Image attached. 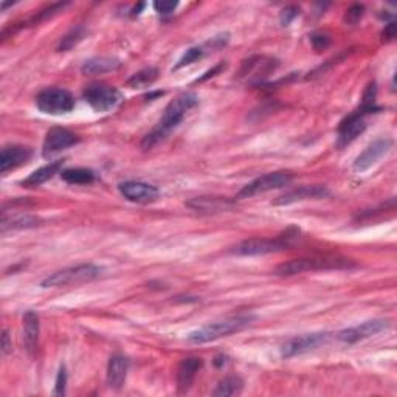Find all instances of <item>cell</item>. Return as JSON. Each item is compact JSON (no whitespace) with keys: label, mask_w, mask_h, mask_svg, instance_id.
Returning <instances> with one entry per match:
<instances>
[{"label":"cell","mask_w":397,"mask_h":397,"mask_svg":"<svg viewBox=\"0 0 397 397\" xmlns=\"http://www.w3.org/2000/svg\"><path fill=\"white\" fill-rule=\"evenodd\" d=\"M277 61L266 56H252L244 61L237 79L249 84H261L272 72H275Z\"/></svg>","instance_id":"10"},{"label":"cell","mask_w":397,"mask_h":397,"mask_svg":"<svg viewBox=\"0 0 397 397\" xmlns=\"http://www.w3.org/2000/svg\"><path fill=\"white\" fill-rule=\"evenodd\" d=\"M202 56H204V50H202L200 47H192L190 50H187V53L180 58L179 61V64L175 66V70H179L185 66H191L196 63V61H199Z\"/></svg>","instance_id":"30"},{"label":"cell","mask_w":397,"mask_h":397,"mask_svg":"<svg viewBox=\"0 0 397 397\" xmlns=\"http://www.w3.org/2000/svg\"><path fill=\"white\" fill-rule=\"evenodd\" d=\"M63 177L70 185H89L95 180V172L92 170H86V167H70L61 172Z\"/></svg>","instance_id":"26"},{"label":"cell","mask_w":397,"mask_h":397,"mask_svg":"<svg viewBox=\"0 0 397 397\" xmlns=\"http://www.w3.org/2000/svg\"><path fill=\"white\" fill-rule=\"evenodd\" d=\"M158 78V70L155 67H146L140 70L135 75H132L128 79V86L132 89H141V87L151 86L155 79Z\"/></svg>","instance_id":"27"},{"label":"cell","mask_w":397,"mask_h":397,"mask_svg":"<svg viewBox=\"0 0 397 397\" xmlns=\"http://www.w3.org/2000/svg\"><path fill=\"white\" fill-rule=\"evenodd\" d=\"M299 236L298 228H287L277 237H252L241 242L234 249V253L242 254V257H259V254L278 253L289 249Z\"/></svg>","instance_id":"4"},{"label":"cell","mask_w":397,"mask_h":397,"mask_svg":"<svg viewBox=\"0 0 397 397\" xmlns=\"http://www.w3.org/2000/svg\"><path fill=\"white\" fill-rule=\"evenodd\" d=\"M364 13H365V6L364 5H360V4L351 5L348 10H346L345 22L349 24V25H356V24L360 22L361 17H364Z\"/></svg>","instance_id":"31"},{"label":"cell","mask_w":397,"mask_h":397,"mask_svg":"<svg viewBox=\"0 0 397 397\" xmlns=\"http://www.w3.org/2000/svg\"><path fill=\"white\" fill-rule=\"evenodd\" d=\"M331 334L328 332H315V334H304L299 337L290 339L281 346V356L284 359H292L297 356H301L307 351H312L319 348L320 345H324L329 340Z\"/></svg>","instance_id":"11"},{"label":"cell","mask_w":397,"mask_h":397,"mask_svg":"<svg viewBox=\"0 0 397 397\" xmlns=\"http://www.w3.org/2000/svg\"><path fill=\"white\" fill-rule=\"evenodd\" d=\"M357 264L348 258L337 257H312V258H299L287 262H282L277 267L278 277H294L304 272H316V270H351L356 269Z\"/></svg>","instance_id":"3"},{"label":"cell","mask_w":397,"mask_h":397,"mask_svg":"<svg viewBox=\"0 0 397 397\" xmlns=\"http://www.w3.org/2000/svg\"><path fill=\"white\" fill-rule=\"evenodd\" d=\"M66 386H67V369L63 365L59 368L58 376H56V382H55V391L53 394L55 396H64L66 394Z\"/></svg>","instance_id":"33"},{"label":"cell","mask_w":397,"mask_h":397,"mask_svg":"<svg viewBox=\"0 0 397 397\" xmlns=\"http://www.w3.org/2000/svg\"><path fill=\"white\" fill-rule=\"evenodd\" d=\"M202 365H204V361L199 357H188L182 360V364L177 368V388L180 393L190 391Z\"/></svg>","instance_id":"19"},{"label":"cell","mask_w":397,"mask_h":397,"mask_svg":"<svg viewBox=\"0 0 397 397\" xmlns=\"http://www.w3.org/2000/svg\"><path fill=\"white\" fill-rule=\"evenodd\" d=\"M199 104V96L192 92L180 93L177 98H174L170 104L165 108L162 118L158 120L157 126L148 132V134L141 140V149L149 151L154 146H157L160 141H163L171 132L177 128L183 118L187 117V113L191 112Z\"/></svg>","instance_id":"1"},{"label":"cell","mask_w":397,"mask_h":397,"mask_svg":"<svg viewBox=\"0 0 397 397\" xmlns=\"http://www.w3.org/2000/svg\"><path fill=\"white\" fill-rule=\"evenodd\" d=\"M118 190L123 197L129 202H134V204H151V202L158 199V194H160L154 185L140 180L121 182L118 185Z\"/></svg>","instance_id":"13"},{"label":"cell","mask_w":397,"mask_h":397,"mask_svg":"<svg viewBox=\"0 0 397 397\" xmlns=\"http://www.w3.org/2000/svg\"><path fill=\"white\" fill-rule=\"evenodd\" d=\"M179 6V2H155L154 8L157 13H160L163 16H167L175 11V8Z\"/></svg>","instance_id":"35"},{"label":"cell","mask_w":397,"mask_h":397,"mask_svg":"<svg viewBox=\"0 0 397 397\" xmlns=\"http://www.w3.org/2000/svg\"><path fill=\"white\" fill-rule=\"evenodd\" d=\"M128 371L129 360L121 354L112 356L108 364V385L113 388V390H120L126 382Z\"/></svg>","instance_id":"20"},{"label":"cell","mask_w":397,"mask_h":397,"mask_svg":"<svg viewBox=\"0 0 397 397\" xmlns=\"http://www.w3.org/2000/svg\"><path fill=\"white\" fill-rule=\"evenodd\" d=\"M86 36V29L81 25H78V26H73L72 30H70L66 36L61 39L59 42V46H58V50L59 51H68V50H72L78 42H81Z\"/></svg>","instance_id":"28"},{"label":"cell","mask_w":397,"mask_h":397,"mask_svg":"<svg viewBox=\"0 0 397 397\" xmlns=\"http://www.w3.org/2000/svg\"><path fill=\"white\" fill-rule=\"evenodd\" d=\"M244 388V382L239 376H227L220 381L213 391L216 397H227V396H237L241 394Z\"/></svg>","instance_id":"25"},{"label":"cell","mask_w":397,"mask_h":397,"mask_svg":"<svg viewBox=\"0 0 397 397\" xmlns=\"http://www.w3.org/2000/svg\"><path fill=\"white\" fill-rule=\"evenodd\" d=\"M187 207L197 211V213H220V211L232 210L234 207V200L228 197H216V196H202L194 197L187 202Z\"/></svg>","instance_id":"18"},{"label":"cell","mask_w":397,"mask_h":397,"mask_svg":"<svg viewBox=\"0 0 397 397\" xmlns=\"http://www.w3.org/2000/svg\"><path fill=\"white\" fill-rule=\"evenodd\" d=\"M396 38V22H390L388 25H385V30L382 31V39L385 42L394 41Z\"/></svg>","instance_id":"36"},{"label":"cell","mask_w":397,"mask_h":397,"mask_svg":"<svg viewBox=\"0 0 397 397\" xmlns=\"http://www.w3.org/2000/svg\"><path fill=\"white\" fill-rule=\"evenodd\" d=\"M253 321H254L253 315H239L222 321L210 323L207 326H202V328L196 331H192L188 335V341L194 343V345H204V343L215 341L222 337H228V335L232 334L241 332L245 328H249Z\"/></svg>","instance_id":"5"},{"label":"cell","mask_w":397,"mask_h":397,"mask_svg":"<svg viewBox=\"0 0 397 397\" xmlns=\"http://www.w3.org/2000/svg\"><path fill=\"white\" fill-rule=\"evenodd\" d=\"M11 351H13V345L10 341V334H8V331L5 329L2 332V354L6 356V354H10Z\"/></svg>","instance_id":"37"},{"label":"cell","mask_w":397,"mask_h":397,"mask_svg":"<svg viewBox=\"0 0 397 397\" xmlns=\"http://www.w3.org/2000/svg\"><path fill=\"white\" fill-rule=\"evenodd\" d=\"M120 67H121L120 59L100 56V58H92L89 61H86L81 70L84 75H103V73L113 72V70H117Z\"/></svg>","instance_id":"24"},{"label":"cell","mask_w":397,"mask_h":397,"mask_svg":"<svg viewBox=\"0 0 397 397\" xmlns=\"http://www.w3.org/2000/svg\"><path fill=\"white\" fill-rule=\"evenodd\" d=\"M329 191L326 187H321V185H303V187L294 188L290 191H286L282 196H279L273 204L275 205H290V204H297V202H303V200H316V199H323L328 197Z\"/></svg>","instance_id":"16"},{"label":"cell","mask_w":397,"mask_h":397,"mask_svg":"<svg viewBox=\"0 0 397 397\" xmlns=\"http://www.w3.org/2000/svg\"><path fill=\"white\" fill-rule=\"evenodd\" d=\"M33 157V149L24 145H8L4 146L0 153V172L6 174L8 171L16 170L25 163L30 162Z\"/></svg>","instance_id":"17"},{"label":"cell","mask_w":397,"mask_h":397,"mask_svg":"<svg viewBox=\"0 0 397 397\" xmlns=\"http://www.w3.org/2000/svg\"><path fill=\"white\" fill-rule=\"evenodd\" d=\"M376 98H377V84L373 81L366 86L360 108L349 113V115L340 123L339 135H337V148L341 149L351 145L360 134H364L365 129L368 128L366 117L381 110V108H377L376 105Z\"/></svg>","instance_id":"2"},{"label":"cell","mask_w":397,"mask_h":397,"mask_svg":"<svg viewBox=\"0 0 397 397\" xmlns=\"http://www.w3.org/2000/svg\"><path fill=\"white\" fill-rule=\"evenodd\" d=\"M103 269L95 266V264H79L75 267H67L63 270H58L51 273L46 279L41 282L42 287H66V286H76L83 282H89L96 278H100Z\"/></svg>","instance_id":"6"},{"label":"cell","mask_w":397,"mask_h":397,"mask_svg":"<svg viewBox=\"0 0 397 397\" xmlns=\"http://www.w3.org/2000/svg\"><path fill=\"white\" fill-rule=\"evenodd\" d=\"M393 148V140L391 138H378L373 141L364 153H361L354 162V171L356 172H364L369 167L374 166L383 155L390 153V149Z\"/></svg>","instance_id":"15"},{"label":"cell","mask_w":397,"mask_h":397,"mask_svg":"<svg viewBox=\"0 0 397 397\" xmlns=\"http://www.w3.org/2000/svg\"><path fill=\"white\" fill-rule=\"evenodd\" d=\"M79 143V137L66 128H51L42 145V155L48 158Z\"/></svg>","instance_id":"12"},{"label":"cell","mask_w":397,"mask_h":397,"mask_svg":"<svg viewBox=\"0 0 397 397\" xmlns=\"http://www.w3.org/2000/svg\"><path fill=\"white\" fill-rule=\"evenodd\" d=\"M38 109L48 115H64L75 108L73 95L59 87H50L36 96Z\"/></svg>","instance_id":"7"},{"label":"cell","mask_w":397,"mask_h":397,"mask_svg":"<svg viewBox=\"0 0 397 397\" xmlns=\"http://www.w3.org/2000/svg\"><path fill=\"white\" fill-rule=\"evenodd\" d=\"M63 165H64L63 160H58V162H51V163H48L46 166H42V167H39V170L31 172L25 180H22L21 185H22V187H25V188L41 187V185H43L46 182H48L50 179L55 177L56 174H61V170H63Z\"/></svg>","instance_id":"23"},{"label":"cell","mask_w":397,"mask_h":397,"mask_svg":"<svg viewBox=\"0 0 397 397\" xmlns=\"http://www.w3.org/2000/svg\"><path fill=\"white\" fill-rule=\"evenodd\" d=\"M121 93L113 86L92 83L84 89V100L96 112H108L121 101Z\"/></svg>","instance_id":"9"},{"label":"cell","mask_w":397,"mask_h":397,"mask_svg":"<svg viewBox=\"0 0 397 397\" xmlns=\"http://www.w3.org/2000/svg\"><path fill=\"white\" fill-rule=\"evenodd\" d=\"M388 326H390V321H386V320H369L359 326H354V328L340 331L337 334V339L343 343H348V345H354V343H357L360 340L369 339V337H373V335H377L378 332L385 331Z\"/></svg>","instance_id":"14"},{"label":"cell","mask_w":397,"mask_h":397,"mask_svg":"<svg viewBox=\"0 0 397 397\" xmlns=\"http://www.w3.org/2000/svg\"><path fill=\"white\" fill-rule=\"evenodd\" d=\"M39 225H42V219L38 216L26 213L8 215L6 211L2 213V222H0L4 233L8 230H29V228H36Z\"/></svg>","instance_id":"21"},{"label":"cell","mask_w":397,"mask_h":397,"mask_svg":"<svg viewBox=\"0 0 397 397\" xmlns=\"http://www.w3.org/2000/svg\"><path fill=\"white\" fill-rule=\"evenodd\" d=\"M298 14H299V8H297V6H287V8H284V10L281 11L279 21H281L282 25L287 26V25L292 24V21L295 19V17H298Z\"/></svg>","instance_id":"34"},{"label":"cell","mask_w":397,"mask_h":397,"mask_svg":"<svg viewBox=\"0 0 397 397\" xmlns=\"http://www.w3.org/2000/svg\"><path fill=\"white\" fill-rule=\"evenodd\" d=\"M311 43L315 51H324L331 46V38L326 33H314L311 36Z\"/></svg>","instance_id":"32"},{"label":"cell","mask_w":397,"mask_h":397,"mask_svg":"<svg viewBox=\"0 0 397 397\" xmlns=\"http://www.w3.org/2000/svg\"><path fill=\"white\" fill-rule=\"evenodd\" d=\"M294 180V174L290 171H275V172H269L264 174L261 177L254 179L253 182L247 183L245 187L237 194L239 199H247V197H253L258 196V194H264L272 190H278V188H284L287 185L292 183Z\"/></svg>","instance_id":"8"},{"label":"cell","mask_w":397,"mask_h":397,"mask_svg":"<svg viewBox=\"0 0 397 397\" xmlns=\"http://www.w3.org/2000/svg\"><path fill=\"white\" fill-rule=\"evenodd\" d=\"M39 315L34 311L25 312L24 315V345L29 354H33L39 341Z\"/></svg>","instance_id":"22"},{"label":"cell","mask_w":397,"mask_h":397,"mask_svg":"<svg viewBox=\"0 0 397 397\" xmlns=\"http://www.w3.org/2000/svg\"><path fill=\"white\" fill-rule=\"evenodd\" d=\"M67 5H68V2H58V4H51L50 6L43 8V10H41L36 16H34L33 19L30 21V24H33V25H38V24H41V22H43V21H47V19H50V17H53L55 14H58L59 11H63Z\"/></svg>","instance_id":"29"}]
</instances>
